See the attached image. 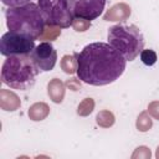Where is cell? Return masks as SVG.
<instances>
[{
	"mask_svg": "<svg viewBox=\"0 0 159 159\" xmlns=\"http://www.w3.org/2000/svg\"><path fill=\"white\" fill-rule=\"evenodd\" d=\"M37 6L47 26L63 29L70 27L73 22V15L70 11L67 0H39Z\"/></svg>",
	"mask_w": 159,
	"mask_h": 159,
	"instance_id": "obj_5",
	"label": "cell"
},
{
	"mask_svg": "<svg viewBox=\"0 0 159 159\" xmlns=\"http://www.w3.org/2000/svg\"><path fill=\"white\" fill-rule=\"evenodd\" d=\"M130 16V6L124 2L113 5L103 15L104 21H125Z\"/></svg>",
	"mask_w": 159,
	"mask_h": 159,
	"instance_id": "obj_9",
	"label": "cell"
},
{
	"mask_svg": "<svg viewBox=\"0 0 159 159\" xmlns=\"http://www.w3.org/2000/svg\"><path fill=\"white\" fill-rule=\"evenodd\" d=\"M155 157H157V159H159V147L157 148V153H155Z\"/></svg>",
	"mask_w": 159,
	"mask_h": 159,
	"instance_id": "obj_24",
	"label": "cell"
},
{
	"mask_svg": "<svg viewBox=\"0 0 159 159\" xmlns=\"http://www.w3.org/2000/svg\"><path fill=\"white\" fill-rule=\"evenodd\" d=\"M65 84H66L70 89H72V91H78V89L81 88V80H80V78H76V77H72V78L67 80V81L65 82Z\"/></svg>",
	"mask_w": 159,
	"mask_h": 159,
	"instance_id": "obj_22",
	"label": "cell"
},
{
	"mask_svg": "<svg viewBox=\"0 0 159 159\" xmlns=\"http://www.w3.org/2000/svg\"><path fill=\"white\" fill-rule=\"evenodd\" d=\"M60 35H61L60 27H56V26H47V27H45L43 34L40 36V40H43V41H47V42H48V41L56 40Z\"/></svg>",
	"mask_w": 159,
	"mask_h": 159,
	"instance_id": "obj_17",
	"label": "cell"
},
{
	"mask_svg": "<svg viewBox=\"0 0 159 159\" xmlns=\"http://www.w3.org/2000/svg\"><path fill=\"white\" fill-rule=\"evenodd\" d=\"M94 109V101L93 98H84L77 107V114L81 117H87L89 116Z\"/></svg>",
	"mask_w": 159,
	"mask_h": 159,
	"instance_id": "obj_16",
	"label": "cell"
},
{
	"mask_svg": "<svg viewBox=\"0 0 159 159\" xmlns=\"http://www.w3.org/2000/svg\"><path fill=\"white\" fill-rule=\"evenodd\" d=\"M7 29L31 37L32 40L40 39L45 30V20L37 4L27 2L21 6L9 7L5 11Z\"/></svg>",
	"mask_w": 159,
	"mask_h": 159,
	"instance_id": "obj_2",
	"label": "cell"
},
{
	"mask_svg": "<svg viewBox=\"0 0 159 159\" xmlns=\"http://www.w3.org/2000/svg\"><path fill=\"white\" fill-rule=\"evenodd\" d=\"M4 5L9 6V7H15V6H21L25 5L27 2H30V0H1Z\"/></svg>",
	"mask_w": 159,
	"mask_h": 159,
	"instance_id": "obj_23",
	"label": "cell"
},
{
	"mask_svg": "<svg viewBox=\"0 0 159 159\" xmlns=\"http://www.w3.org/2000/svg\"><path fill=\"white\" fill-rule=\"evenodd\" d=\"M135 125L139 132H148L153 127V119L150 118V114L148 113V111H144L138 116Z\"/></svg>",
	"mask_w": 159,
	"mask_h": 159,
	"instance_id": "obj_15",
	"label": "cell"
},
{
	"mask_svg": "<svg viewBox=\"0 0 159 159\" xmlns=\"http://www.w3.org/2000/svg\"><path fill=\"white\" fill-rule=\"evenodd\" d=\"M27 114L30 119L35 122H40V120H43L50 114V107L45 102H37V103H34L29 108Z\"/></svg>",
	"mask_w": 159,
	"mask_h": 159,
	"instance_id": "obj_12",
	"label": "cell"
},
{
	"mask_svg": "<svg viewBox=\"0 0 159 159\" xmlns=\"http://www.w3.org/2000/svg\"><path fill=\"white\" fill-rule=\"evenodd\" d=\"M30 56L35 62L36 67L40 70V72L51 71L57 61V52L52 43L47 41H42L40 45H37L32 50Z\"/></svg>",
	"mask_w": 159,
	"mask_h": 159,
	"instance_id": "obj_8",
	"label": "cell"
},
{
	"mask_svg": "<svg viewBox=\"0 0 159 159\" xmlns=\"http://www.w3.org/2000/svg\"><path fill=\"white\" fill-rule=\"evenodd\" d=\"M21 106V101L19 96L9 89H1L0 91V107L4 111L14 112L19 109Z\"/></svg>",
	"mask_w": 159,
	"mask_h": 159,
	"instance_id": "obj_10",
	"label": "cell"
},
{
	"mask_svg": "<svg viewBox=\"0 0 159 159\" xmlns=\"http://www.w3.org/2000/svg\"><path fill=\"white\" fill-rule=\"evenodd\" d=\"M61 68L65 73L73 75L77 73V58L75 55H65L60 62Z\"/></svg>",
	"mask_w": 159,
	"mask_h": 159,
	"instance_id": "obj_13",
	"label": "cell"
},
{
	"mask_svg": "<svg viewBox=\"0 0 159 159\" xmlns=\"http://www.w3.org/2000/svg\"><path fill=\"white\" fill-rule=\"evenodd\" d=\"M66 84L58 80V78H52L48 84H47V94L50 99L53 103H61L65 98V92H66Z\"/></svg>",
	"mask_w": 159,
	"mask_h": 159,
	"instance_id": "obj_11",
	"label": "cell"
},
{
	"mask_svg": "<svg viewBox=\"0 0 159 159\" xmlns=\"http://www.w3.org/2000/svg\"><path fill=\"white\" fill-rule=\"evenodd\" d=\"M150 150L147 147H138L132 154V159H150Z\"/></svg>",
	"mask_w": 159,
	"mask_h": 159,
	"instance_id": "obj_20",
	"label": "cell"
},
{
	"mask_svg": "<svg viewBox=\"0 0 159 159\" xmlns=\"http://www.w3.org/2000/svg\"><path fill=\"white\" fill-rule=\"evenodd\" d=\"M114 116L111 111H107V109H103L101 112L97 113L96 116V122L99 127L102 128H109L114 124Z\"/></svg>",
	"mask_w": 159,
	"mask_h": 159,
	"instance_id": "obj_14",
	"label": "cell"
},
{
	"mask_svg": "<svg viewBox=\"0 0 159 159\" xmlns=\"http://www.w3.org/2000/svg\"><path fill=\"white\" fill-rule=\"evenodd\" d=\"M91 26V21L82 19V17H73V22H72V27L77 31V32H83L86 30H88Z\"/></svg>",
	"mask_w": 159,
	"mask_h": 159,
	"instance_id": "obj_19",
	"label": "cell"
},
{
	"mask_svg": "<svg viewBox=\"0 0 159 159\" xmlns=\"http://www.w3.org/2000/svg\"><path fill=\"white\" fill-rule=\"evenodd\" d=\"M40 70L30 55L9 56L1 67V82L10 88L26 91L35 83Z\"/></svg>",
	"mask_w": 159,
	"mask_h": 159,
	"instance_id": "obj_3",
	"label": "cell"
},
{
	"mask_svg": "<svg viewBox=\"0 0 159 159\" xmlns=\"http://www.w3.org/2000/svg\"><path fill=\"white\" fill-rule=\"evenodd\" d=\"M75 56L78 78L91 86L109 84L118 80L125 70L127 60L106 42L89 43Z\"/></svg>",
	"mask_w": 159,
	"mask_h": 159,
	"instance_id": "obj_1",
	"label": "cell"
},
{
	"mask_svg": "<svg viewBox=\"0 0 159 159\" xmlns=\"http://www.w3.org/2000/svg\"><path fill=\"white\" fill-rule=\"evenodd\" d=\"M67 4L75 17H82L91 21L103 12L106 0H67Z\"/></svg>",
	"mask_w": 159,
	"mask_h": 159,
	"instance_id": "obj_7",
	"label": "cell"
},
{
	"mask_svg": "<svg viewBox=\"0 0 159 159\" xmlns=\"http://www.w3.org/2000/svg\"><path fill=\"white\" fill-rule=\"evenodd\" d=\"M108 43L127 61H133L144 48V37L135 25H114L108 30Z\"/></svg>",
	"mask_w": 159,
	"mask_h": 159,
	"instance_id": "obj_4",
	"label": "cell"
},
{
	"mask_svg": "<svg viewBox=\"0 0 159 159\" xmlns=\"http://www.w3.org/2000/svg\"><path fill=\"white\" fill-rule=\"evenodd\" d=\"M148 113L159 120V101H153L148 104Z\"/></svg>",
	"mask_w": 159,
	"mask_h": 159,
	"instance_id": "obj_21",
	"label": "cell"
},
{
	"mask_svg": "<svg viewBox=\"0 0 159 159\" xmlns=\"http://www.w3.org/2000/svg\"><path fill=\"white\" fill-rule=\"evenodd\" d=\"M34 48L35 40L17 32L9 31L0 40V52L6 57L12 55H30Z\"/></svg>",
	"mask_w": 159,
	"mask_h": 159,
	"instance_id": "obj_6",
	"label": "cell"
},
{
	"mask_svg": "<svg viewBox=\"0 0 159 159\" xmlns=\"http://www.w3.org/2000/svg\"><path fill=\"white\" fill-rule=\"evenodd\" d=\"M157 58H158L157 53L153 50H144L143 48L142 52H140V60L147 66H153L157 62Z\"/></svg>",
	"mask_w": 159,
	"mask_h": 159,
	"instance_id": "obj_18",
	"label": "cell"
}]
</instances>
